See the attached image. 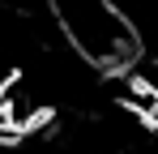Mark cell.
<instances>
[{
	"label": "cell",
	"mask_w": 158,
	"mask_h": 154,
	"mask_svg": "<svg viewBox=\"0 0 158 154\" xmlns=\"http://www.w3.org/2000/svg\"><path fill=\"white\" fill-rule=\"evenodd\" d=\"M52 17L69 47L94 69H124L137 56V34L111 0H52Z\"/></svg>",
	"instance_id": "obj_1"
}]
</instances>
